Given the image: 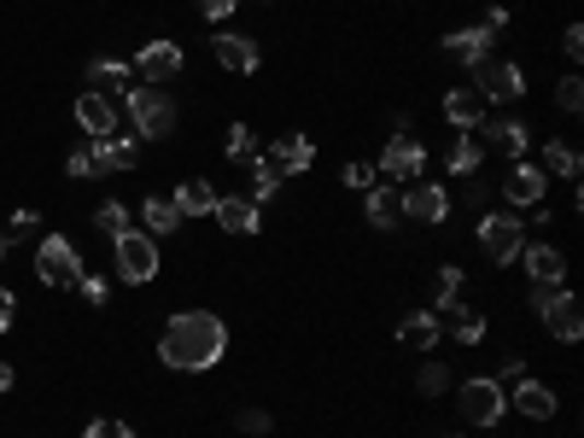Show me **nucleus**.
<instances>
[{
  "instance_id": "nucleus-1",
  "label": "nucleus",
  "mask_w": 584,
  "mask_h": 438,
  "mask_svg": "<svg viewBox=\"0 0 584 438\" xmlns=\"http://www.w3.org/2000/svg\"><path fill=\"white\" fill-rule=\"evenodd\" d=\"M222 357H229V328H222V316H211V310H182V316H170L164 333H159L164 368L205 375V368H217Z\"/></svg>"
},
{
  "instance_id": "nucleus-2",
  "label": "nucleus",
  "mask_w": 584,
  "mask_h": 438,
  "mask_svg": "<svg viewBox=\"0 0 584 438\" xmlns=\"http://www.w3.org/2000/svg\"><path fill=\"white\" fill-rule=\"evenodd\" d=\"M124 106H129V123L141 129V141H170L176 134V99L164 88L135 82V88H124Z\"/></svg>"
},
{
  "instance_id": "nucleus-3",
  "label": "nucleus",
  "mask_w": 584,
  "mask_h": 438,
  "mask_svg": "<svg viewBox=\"0 0 584 438\" xmlns=\"http://www.w3.org/2000/svg\"><path fill=\"white\" fill-rule=\"evenodd\" d=\"M456 410H462V421H468V427H503V415H509V392H503V380H497V375H474V380H462Z\"/></svg>"
},
{
  "instance_id": "nucleus-4",
  "label": "nucleus",
  "mask_w": 584,
  "mask_h": 438,
  "mask_svg": "<svg viewBox=\"0 0 584 438\" xmlns=\"http://www.w3.org/2000/svg\"><path fill=\"white\" fill-rule=\"evenodd\" d=\"M112 258H117V281H129V286H147L152 275H159V240L141 228H124L112 240Z\"/></svg>"
},
{
  "instance_id": "nucleus-5",
  "label": "nucleus",
  "mask_w": 584,
  "mask_h": 438,
  "mask_svg": "<svg viewBox=\"0 0 584 438\" xmlns=\"http://www.w3.org/2000/svg\"><path fill=\"white\" fill-rule=\"evenodd\" d=\"M532 310L544 316V328L556 333L561 345H579L584 310H579V298H573V293H561V286H532Z\"/></svg>"
},
{
  "instance_id": "nucleus-6",
  "label": "nucleus",
  "mask_w": 584,
  "mask_h": 438,
  "mask_svg": "<svg viewBox=\"0 0 584 438\" xmlns=\"http://www.w3.org/2000/svg\"><path fill=\"white\" fill-rule=\"evenodd\" d=\"M526 246V223L514 211H479V251L491 263H514Z\"/></svg>"
},
{
  "instance_id": "nucleus-7",
  "label": "nucleus",
  "mask_w": 584,
  "mask_h": 438,
  "mask_svg": "<svg viewBox=\"0 0 584 438\" xmlns=\"http://www.w3.org/2000/svg\"><path fill=\"white\" fill-rule=\"evenodd\" d=\"M474 94L486 99V106H491V99H497V106H509V99L526 94V71H521L514 59H497V54H491V59L474 64Z\"/></svg>"
},
{
  "instance_id": "nucleus-8",
  "label": "nucleus",
  "mask_w": 584,
  "mask_h": 438,
  "mask_svg": "<svg viewBox=\"0 0 584 438\" xmlns=\"http://www.w3.org/2000/svg\"><path fill=\"white\" fill-rule=\"evenodd\" d=\"M36 275H42V286H59V293L82 281V258H77V246L65 240V234H47L36 246Z\"/></svg>"
},
{
  "instance_id": "nucleus-9",
  "label": "nucleus",
  "mask_w": 584,
  "mask_h": 438,
  "mask_svg": "<svg viewBox=\"0 0 584 438\" xmlns=\"http://www.w3.org/2000/svg\"><path fill=\"white\" fill-rule=\"evenodd\" d=\"M129 71H135V82H147V88H164V82H176L187 71V54H182V42H147Z\"/></svg>"
},
{
  "instance_id": "nucleus-10",
  "label": "nucleus",
  "mask_w": 584,
  "mask_h": 438,
  "mask_svg": "<svg viewBox=\"0 0 584 438\" xmlns=\"http://www.w3.org/2000/svg\"><path fill=\"white\" fill-rule=\"evenodd\" d=\"M544 199H549V176L532 158H514L509 176H503V205L509 211H538Z\"/></svg>"
},
{
  "instance_id": "nucleus-11",
  "label": "nucleus",
  "mask_w": 584,
  "mask_h": 438,
  "mask_svg": "<svg viewBox=\"0 0 584 438\" xmlns=\"http://www.w3.org/2000/svg\"><path fill=\"white\" fill-rule=\"evenodd\" d=\"M451 216V193L439 181H409L404 188V223H421V228H439Z\"/></svg>"
},
{
  "instance_id": "nucleus-12",
  "label": "nucleus",
  "mask_w": 584,
  "mask_h": 438,
  "mask_svg": "<svg viewBox=\"0 0 584 438\" xmlns=\"http://www.w3.org/2000/svg\"><path fill=\"white\" fill-rule=\"evenodd\" d=\"M427 170V146L416 141L409 129H398L386 141V153H381V176H392V181H416Z\"/></svg>"
},
{
  "instance_id": "nucleus-13",
  "label": "nucleus",
  "mask_w": 584,
  "mask_h": 438,
  "mask_svg": "<svg viewBox=\"0 0 584 438\" xmlns=\"http://www.w3.org/2000/svg\"><path fill=\"white\" fill-rule=\"evenodd\" d=\"M211 54L222 71H234V76H252L257 64H264V47H257L252 36H240V29H222V36H211Z\"/></svg>"
},
{
  "instance_id": "nucleus-14",
  "label": "nucleus",
  "mask_w": 584,
  "mask_h": 438,
  "mask_svg": "<svg viewBox=\"0 0 584 438\" xmlns=\"http://www.w3.org/2000/svg\"><path fill=\"white\" fill-rule=\"evenodd\" d=\"M479 146H497V153L514 164V158L532 153V134H526L521 117H486V123H479Z\"/></svg>"
},
{
  "instance_id": "nucleus-15",
  "label": "nucleus",
  "mask_w": 584,
  "mask_h": 438,
  "mask_svg": "<svg viewBox=\"0 0 584 438\" xmlns=\"http://www.w3.org/2000/svg\"><path fill=\"white\" fill-rule=\"evenodd\" d=\"M521 263H526V275H532V286H561V275H567V251L561 246H549V240H538V246H521Z\"/></svg>"
},
{
  "instance_id": "nucleus-16",
  "label": "nucleus",
  "mask_w": 584,
  "mask_h": 438,
  "mask_svg": "<svg viewBox=\"0 0 584 438\" xmlns=\"http://www.w3.org/2000/svg\"><path fill=\"white\" fill-rule=\"evenodd\" d=\"M89 158H94V176H117V170H135V164H141V146L124 141V134H106V141L89 146Z\"/></svg>"
},
{
  "instance_id": "nucleus-17",
  "label": "nucleus",
  "mask_w": 584,
  "mask_h": 438,
  "mask_svg": "<svg viewBox=\"0 0 584 438\" xmlns=\"http://www.w3.org/2000/svg\"><path fill=\"white\" fill-rule=\"evenodd\" d=\"M269 164L281 176H304L316 164V141H311V134H281V141L269 146Z\"/></svg>"
},
{
  "instance_id": "nucleus-18",
  "label": "nucleus",
  "mask_w": 584,
  "mask_h": 438,
  "mask_svg": "<svg viewBox=\"0 0 584 438\" xmlns=\"http://www.w3.org/2000/svg\"><path fill=\"white\" fill-rule=\"evenodd\" d=\"M491 42H497V36H491L486 24H468V29H451V36H444V54L474 71L479 59H491Z\"/></svg>"
},
{
  "instance_id": "nucleus-19",
  "label": "nucleus",
  "mask_w": 584,
  "mask_h": 438,
  "mask_svg": "<svg viewBox=\"0 0 584 438\" xmlns=\"http://www.w3.org/2000/svg\"><path fill=\"white\" fill-rule=\"evenodd\" d=\"M77 123L89 141H106V134H117V106L106 94H77Z\"/></svg>"
},
{
  "instance_id": "nucleus-20",
  "label": "nucleus",
  "mask_w": 584,
  "mask_h": 438,
  "mask_svg": "<svg viewBox=\"0 0 584 438\" xmlns=\"http://www.w3.org/2000/svg\"><path fill=\"white\" fill-rule=\"evenodd\" d=\"M509 410L526 415V421H549V415L561 410V403H556V392H549L544 380H521V386L509 392Z\"/></svg>"
},
{
  "instance_id": "nucleus-21",
  "label": "nucleus",
  "mask_w": 584,
  "mask_h": 438,
  "mask_svg": "<svg viewBox=\"0 0 584 438\" xmlns=\"http://www.w3.org/2000/svg\"><path fill=\"white\" fill-rule=\"evenodd\" d=\"M444 123H451L456 134L479 129V123H486V99H479L474 88H451V94H444Z\"/></svg>"
},
{
  "instance_id": "nucleus-22",
  "label": "nucleus",
  "mask_w": 584,
  "mask_h": 438,
  "mask_svg": "<svg viewBox=\"0 0 584 438\" xmlns=\"http://www.w3.org/2000/svg\"><path fill=\"white\" fill-rule=\"evenodd\" d=\"M398 340H404L409 351H427V357H433L439 340H444V322H439L433 310H409V316H404V328H398Z\"/></svg>"
},
{
  "instance_id": "nucleus-23",
  "label": "nucleus",
  "mask_w": 584,
  "mask_h": 438,
  "mask_svg": "<svg viewBox=\"0 0 584 438\" xmlns=\"http://www.w3.org/2000/svg\"><path fill=\"white\" fill-rule=\"evenodd\" d=\"M211 216H217V223L229 228V234H257V228H264V205H252V199H234V193L217 199Z\"/></svg>"
},
{
  "instance_id": "nucleus-24",
  "label": "nucleus",
  "mask_w": 584,
  "mask_h": 438,
  "mask_svg": "<svg viewBox=\"0 0 584 438\" xmlns=\"http://www.w3.org/2000/svg\"><path fill=\"white\" fill-rule=\"evenodd\" d=\"M141 234H152V240H164V234H176L182 223H187V216L176 211V199H164V193H147L141 199Z\"/></svg>"
},
{
  "instance_id": "nucleus-25",
  "label": "nucleus",
  "mask_w": 584,
  "mask_h": 438,
  "mask_svg": "<svg viewBox=\"0 0 584 438\" xmlns=\"http://www.w3.org/2000/svg\"><path fill=\"white\" fill-rule=\"evenodd\" d=\"M363 205H369L374 228H398L404 223V188H381V181H374V188L363 193Z\"/></svg>"
},
{
  "instance_id": "nucleus-26",
  "label": "nucleus",
  "mask_w": 584,
  "mask_h": 438,
  "mask_svg": "<svg viewBox=\"0 0 584 438\" xmlns=\"http://www.w3.org/2000/svg\"><path fill=\"white\" fill-rule=\"evenodd\" d=\"M439 322H444V333H456V345H479V340H486V316L468 310L462 298H456V305L439 316Z\"/></svg>"
},
{
  "instance_id": "nucleus-27",
  "label": "nucleus",
  "mask_w": 584,
  "mask_h": 438,
  "mask_svg": "<svg viewBox=\"0 0 584 438\" xmlns=\"http://www.w3.org/2000/svg\"><path fill=\"white\" fill-rule=\"evenodd\" d=\"M479 164H486V146H479V134H456L451 153H444V170H451V176H479Z\"/></svg>"
},
{
  "instance_id": "nucleus-28",
  "label": "nucleus",
  "mask_w": 584,
  "mask_h": 438,
  "mask_svg": "<svg viewBox=\"0 0 584 438\" xmlns=\"http://www.w3.org/2000/svg\"><path fill=\"white\" fill-rule=\"evenodd\" d=\"M211 205H217V188L205 176H187L182 188H176V211L182 216H211Z\"/></svg>"
},
{
  "instance_id": "nucleus-29",
  "label": "nucleus",
  "mask_w": 584,
  "mask_h": 438,
  "mask_svg": "<svg viewBox=\"0 0 584 438\" xmlns=\"http://www.w3.org/2000/svg\"><path fill=\"white\" fill-rule=\"evenodd\" d=\"M538 170H544V176H579V170H584V158H579V146H573V141H544Z\"/></svg>"
},
{
  "instance_id": "nucleus-30",
  "label": "nucleus",
  "mask_w": 584,
  "mask_h": 438,
  "mask_svg": "<svg viewBox=\"0 0 584 438\" xmlns=\"http://www.w3.org/2000/svg\"><path fill=\"white\" fill-rule=\"evenodd\" d=\"M89 76L100 82L94 94H106V99H112V94H124V88H129V76H135V71H129V59H94V64H89Z\"/></svg>"
},
{
  "instance_id": "nucleus-31",
  "label": "nucleus",
  "mask_w": 584,
  "mask_h": 438,
  "mask_svg": "<svg viewBox=\"0 0 584 438\" xmlns=\"http://www.w3.org/2000/svg\"><path fill=\"white\" fill-rule=\"evenodd\" d=\"M246 170H252V205H264V199L281 193V170H275V164H269L264 153H257V158L246 164Z\"/></svg>"
},
{
  "instance_id": "nucleus-32",
  "label": "nucleus",
  "mask_w": 584,
  "mask_h": 438,
  "mask_svg": "<svg viewBox=\"0 0 584 438\" xmlns=\"http://www.w3.org/2000/svg\"><path fill=\"white\" fill-rule=\"evenodd\" d=\"M222 153H229V164H252L257 158V134L246 123H234L229 134H222Z\"/></svg>"
},
{
  "instance_id": "nucleus-33",
  "label": "nucleus",
  "mask_w": 584,
  "mask_h": 438,
  "mask_svg": "<svg viewBox=\"0 0 584 438\" xmlns=\"http://www.w3.org/2000/svg\"><path fill=\"white\" fill-rule=\"evenodd\" d=\"M94 228L106 234V240H117V234L129 228V205H117V199H106V205L94 211Z\"/></svg>"
},
{
  "instance_id": "nucleus-34",
  "label": "nucleus",
  "mask_w": 584,
  "mask_h": 438,
  "mask_svg": "<svg viewBox=\"0 0 584 438\" xmlns=\"http://www.w3.org/2000/svg\"><path fill=\"white\" fill-rule=\"evenodd\" d=\"M444 386H451V368H444V363H421V375H416V392H421V398H439Z\"/></svg>"
},
{
  "instance_id": "nucleus-35",
  "label": "nucleus",
  "mask_w": 584,
  "mask_h": 438,
  "mask_svg": "<svg viewBox=\"0 0 584 438\" xmlns=\"http://www.w3.org/2000/svg\"><path fill=\"white\" fill-rule=\"evenodd\" d=\"M556 106H561L567 117H579V106H584V82H579V76H561V82H556Z\"/></svg>"
},
{
  "instance_id": "nucleus-36",
  "label": "nucleus",
  "mask_w": 584,
  "mask_h": 438,
  "mask_svg": "<svg viewBox=\"0 0 584 438\" xmlns=\"http://www.w3.org/2000/svg\"><path fill=\"white\" fill-rule=\"evenodd\" d=\"M36 228H42V216L36 211H19L7 223V246H24V240H36Z\"/></svg>"
},
{
  "instance_id": "nucleus-37",
  "label": "nucleus",
  "mask_w": 584,
  "mask_h": 438,
  "mask_svg": "<svg viewBox=\"0 0 584 438\" xmlns=\"http://www.w3.org/2000/svg\"><path fill=\"white\" fill-rule=\"evenodd\" d=\"M339 181H346L351 193H369L374 181H381V170H374V164H346V170H339Z\"/></svg>"
},
{
  "instance_id": "nucleus-38",
  "label": "nucleus",
  "mask_w": 584,
  "mask_h": 438,
  "mask_svg": "<svg viewBox=\"0 0 584 438\" xmlns=\"http://www.w3.org/2000/svg\"><path fill=\"white\" fill-rule=\"evenodd\" d=\"M82 438H135V427L129 421H117V415H100V421H89V433Z\"/></svg>"
},
{
  "instance_id": "nucleus-39",
  "label": "nucleus",
  "mask_w": 584,
  "mask_h": 438,
  "mask_svg": "<svg viewBox=\"0 0 584 438\" xmlns=\"http://www.w3.org/2000/svg\"><path fill=\"white\" fill-rule=\"evenodd\" d=\"M194 7H199V19H211V24L222 29V24L234 19V7H240V0H194Z\"/></svg>"
},
{
  "instance_id": "nucleus-40",
  "label": "nucleus",
  "mask_w": 584,
  "mask_h": 438,
  "mask_svg": "<svg viewBox=\"0 0 584 438\" xmlns=\"http://www.w3.org/2000/svg\"><path fill=\"white\" fill-rule=\"evenodd\" d=\"M77 293H82V298H89V305L100 310V305H106V298H112V286L100 281V275H82V281H77Z\"/></svg>"
},
{
  "instance_id": "nucleus-41",
  "label": "nucleus",
  "mask_w": 584,
  "mask_h": 438,
  "mask_svg": "<svg viewBox=\"0 0 584 438\" xmlns=\"http://www.w3.org/2000/svg\"><path fill=\"white\" fill-rule=\"evenodd\" d=\"M462 199H468V211H491V181H486V176H474Z\"/></svg>"
},
{
  "instance_id": "nucleus-42",
  "label": "nucleus",
  "mask_w": 584,
  "mask_h": 438,
  "mask_svg": "<svg viewBox=\"0 0 584 438\" xmlns=\"http://www.w3.org/2000/svg\"><path fill=\"white\" fill-rule=\"evenodd\" d=\"M275 427V421H269V410H240V433H252V438H264Z\"/></svg>"
},
{
  "instance_id": "nucleus-43",
  "label": "nucleus",
  "mask_w": 584,
  "mask_h": 438,
  "mask_svg": "<svg viewBox=\"0 0 584 438\" xmlns=\"http://www.w3.org/2000/svg\"><path fill=\"white\" fill-rule=\"evenodd\" d=\"M65 176H77V181H94V158H89V153H82V146H77V153L65 158Z\"/></svg>"
},
{
  "instance_id": "nucleus-44",
  "label": "nucleus",
  "mask_w": 584,
  "mask_h": 438,
  "mask_svg": "<svg viewBox=\"0 0 584 438\" xmlns=\"http://www.w3.org/2000/svg\"><path fill=\"white\" fill-rule=\"evenodd\" d=\"M561 47H567V59H584V24H567L561 29Z\"/></svg>"
},
{
  "instance_id": "nucleus-45",
  "label": "nucleus",
  "mask_w": 584,
  "mask_h": 438,
  "mask_svg": "<svg viewBox=\"0 0 584 438\" xmlns=\"http://www.w3.org/2000/svg\"><path fill=\"white\" fill-rule=\"evenodd\" d=\"M439 293L462 298V263H444V269H439Z\"/></svg>"
},
{
  "instance_id": "nucleus-46",
  "label": "nucleus",
  "mask_w": 584,
  "mask_h": 438,
  "mask_svg": "<svg viewBox=\"0 0 584 438\" xmlns=\"http://www.w3.org/2000/svg\"><path fill=\"white\" fill-rule=\"evenodd\" d=\"M486 29H491V36H503V29H509V7H503V0H491V12H486Z\"/></svg>"
},
{
  "instance_id": "nucleus-47",
  "label": "nucleus",
  "mask_w": 584,
  "mask_h": 438,
  "mask_svg": "<svg viewBox=\"0 0 584 438\" xmlns=\"http://www.w3.org/2000/svg\"><path fill=\"white\" fill-rule=\"evenodd\" d=\"M12 310H19V298H12V293H7V286H0V333H7V328H12Z\"/></svg>"
},
{
  "instance_id": "nucleus-48",
  "label": "nucleus",
  "mask_w": 584,
  "mask_h": 438,
  "mask_svg": "<svg viewBox=\"0 0 584 438\" xmlns=\"http://www.w3.org/2000/svg\"><path fill=\"white\" fill-rule=\"evenodd\" d=\"M12 380H19V375H12V363H0V392H12Z\"/></svg>"
},
{
  "instance_id": "nucleus-49",
  "label": "nucleus",
  "mask_w": 584,
  "mask_h": 438,
  "mask_svg": "<svg viewBox=\"0 0 584 438\" xmlns=\"http://www.w3.org/2000/svg\"><path fill=\"white\" fill-rule=\"evenodd\" d=\"M0 258H7V228H0Z\"/></svg>"
},
{
  "instance_id": "nucleus-50",
  "label": "nucleus",
  "mask_w": 584,
  "mask_h": 438,
  "mask_svg": "<svg viewBox=\"0 0 584 438\" xmlns=\"http://www.w3.org/2000/svg\"><path fill=\"white\" fill-rule=\"evenodd\" d=\"M264 7H275V0H264Z\"/></svg>"
},
{
  "instance_id": "nucleus-51",
  "label": "nucleus",
  "mask_w": 584,
  "mask_h": 438,
  "mask_svg": "<svg viewBox=\"0 0 584 438\" xmlns=\"http://www.w3.org/2000/svg\"><path fill=\"white\" fill-rule=\"evenodd\" d=\"M444 438H456V433H444Z\"/></svg>"
}]
</instances>
